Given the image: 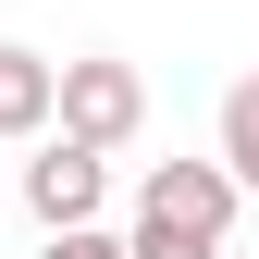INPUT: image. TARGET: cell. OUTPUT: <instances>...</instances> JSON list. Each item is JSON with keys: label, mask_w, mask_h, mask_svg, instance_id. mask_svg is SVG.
<instances>
[{"label": "cell", "mask_w": 259, "mask_h": 259, "mask_svg": "<svg viewBox=\"0 0 259 259\" xmlns=\"http://www.w3.org/2000/svg\"><path fill=\"white\" fill-rule=\"evenodd\" d=\"M136 123H148V74H136V62H111V50L62 62V136H87V148H123Z\"/></svg>", "instance_id": "2"}, {"label": "cell", "mask_w": 259, "mask_h": 259, "mask_svg": "<svg viewBox=\"0 0 259 259\" xmlns=\"http://www.w3.org/2000/svg\"><path fill=\"white\" fill-rule=\"evenodd\" d=\"M99 198H111V148H87V136H50L37 160H25V210L50 222H99Z\"/></svg>", "instance_id": "3"}, {"label": "cell", "mask_w": 259, "mask_h": 259, "mask_svg": "<svg viewBox=\"0 0 259 259\" xmlns=\"http://www.w3.org/2000/svg\"><path fill=\"white\" fill-rule=\"evenodd\" d=\"M50 259H136V247H123V235H99V222H62V235H50Z\"/></svg>", "instance_id": "6"}, {"label": "cell", "mask_w": 259, "mask_h": 259, "mask_svg": "<svg viewBox=\"0 0 259 259\" xmlns=\"http://www.w3.org/2000/svg\"><path fill=\"white\" fill-rule=\"evenodd\" d=\"M235 160H160V173L136 185V259H222V235H235Z\"/></svg>", "instance_id": "1"}, {"label": "cell", "mask_w": 259, "mask_h": 259, "mask_svg": "<svg viewBox=\"0 0 259 259\" xmlns=\"http://www.w3.org/2000/svg\"><path fill=\"white\" fill-rule=\"evenodd\" d=\"M222 160H235V185L259 198V74H235V87H222Z\"/></svg>", "instance_id": "5"}, {"label": "cell", "mask_w": 259, "mask_h": 259, "mask_svg": "<svg viewBox=\"0 0 259 259\" xmlns=\"http://www.w3.org/2000/svg\"><path fill=\"white\" fill-rule=\"evenodd\" d=\"M50 123H62V62H50V50H13V37H0V148L50 136Z\"/></svg>", "instance_id": "4"}]
</instances>
